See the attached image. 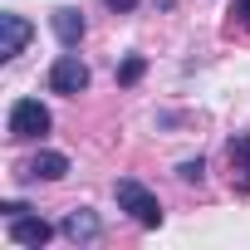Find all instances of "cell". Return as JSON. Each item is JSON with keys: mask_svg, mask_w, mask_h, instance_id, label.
Listing matches in <instances>:
<instances>
[{"mask_svg": "<svg viewBox=\"0 0 250 250\" xmlns=\"http://www.w3.org/2000/svg\"><path fill=\"white\" fill-rule=\"evenodd\" d=\"M113 196H118V211H128L138 226H162V201L143 187V182H133V177H123L118 187H113Z\"/></svg>", "mask_w": 250, "mask_h": 250, "instance_id": "cell-1", "label": "cell"}, {"mask_svg": "<svg viewBox=\"0 0 250 250\" xmlns=\"http://www.w3.org/2000/svg\"><path fill=\"white\" fill-rule=\"evenodd\" d=\"M44 133H49V108H44L40 98H20V103H10V138L30 143V138H44Z\"/></svg>", "mask_w": 250, "mask_h": 250, "instance_id": "cell-2", "label": "cell"}, {"mask_svg": "<svg viewBox=\"0 0 250 250\" xmlns=\"http://www.w3.org/2000/svg\"><path fill=\"white\" fill-rule=\"evenodd\" d=\"M49 88H54V93H64V98L83 93V88H88V64H83L79 54H59V59H54V69H49Z\"/></svg>", "mask_w": 250, "mask_h": 250, "instance_id": "cell-3", "label": "cell"}, {"mask_svg": "<svg viewBox=\"0 0 250 250\" xmlns=\"http://www.w3.org/2000/svg\"><path fill=\"white\" fill-rule=\"evenodd\" d=\"M30 35H35V25H30L25 15L5 10V15H0V59H15V54H25Z\"/></svg>", "mask_w": 250, "mask_h": 250, "instance_id": "cell-4", "label": "cell"}, {"mask_svg": "<svg viewBox=\"0 0 250 250\" xmlns=\"http://www.w3.org/2000/svg\"><path fill=\"white\" fill-rule=\"evenodd\" d=\"M226 162H230V187L250 196V133L226 143Z\"/></svg>", "mask_w": 250, "mask_h": 250, "instance_id": "cell-5", "label": "cell"}, {"mask_svg": "<svg viewBox=\"0 0 250 250\" xmlns=\"http://www.w3.org/2000/svg\"><path fill=\"white\" fill-rule=\"evenodd\" d=\"M49 25H54V35H59L64 49H74V44L83 40V10H74V5H59V10L49 15Z\"/></svg>", "mask_w": 250, "mask_h": 250, "instance_id": "cell-6", "label": "cell"}, {"mask_svg": "<svg viewBox=\"0 0 250 250\" xmlns=\"http://www.w3.org/2000/svg\"><path fill=\"white\" fill-rule=\"evenodd\" d=\"M49 235H54L49 221H40V216H10V240L15 245H44Z\"/></svg>", "mask_w": 250, "mask_h": 250, "instance_id": "cell-7", "label": "cell"}, {"mask_svg": "<svg viewBox=\"0 0 250 250\" xmlns=\"http://www.w3.org/2000/svg\"><path fill=\"white\" fill-rule=\"evenodd\" d=\"M20 177H44V182H59V177H69V157H64V152H40V157H30V162L20 167Z\"/></svg>", "mask_w": 250, "mask_h": 250, "instance_id": "cell-8", "label": "cell"}, {"mask_svg": "<svg viewBox=\"0 0 250 250\" xmlns=\"http://www.w3.org/2000/svg\"><path fill=\"white\" fill-rule=\"evenodd\" d=\"M59 230H64V235L79 245V240H98V230H103V226H98V216H93V211H69Z\"/></svg>", "mask_w": 250, "mask_h": 250, "instance_id": "cell-9", "label": "cell"}, {"mask_svg": "<svg viewBox=\"0 0 250 250\" xmlns=\"http://www.w3.org/2000/svg\"><path fill=\"white\" fill-rule=\"evenodd\" d=\"M143 79V59L133 54V59H123V69H118V83H138Z\"/></svg>", "mask_w": 250, "mask_h": 250, "instance_id": "cell-10", "label": "cell"}, {"mask_svg": "<svg viewBox=\"0 0 250 250\" xmlns=\"http://www.w3.org/2000/svg\"><path fill=\"white\" fill-rule=\"evenodd\" d=\"M177 177H182V182H201V177H206V162H201V157H196V162H182Z\"/></svg>", "mask_w": 250, "mask_h": 250, "instance_id": "cell-11", "label": "cell"}, {"mask_svg": "<svg viewBox=\"0 0 250 250\" xmlns=\"http://www.w3.org/2000/svg\"><path fill=\"white\" fill-rule=\"evenodd\" d=\"M230 15H235L240 30H250V0H235V10H230Z\"/></svg>", "mask_w": 250, "mask_h": 250, "instance_id": "cell-12", "label": "cell"}, {"mask_svg": "<svg viewBox=\"0 0 250 250\" xmlns=\"http://www.w3.org/2000/svg\"><path fill=\"white\" fill-rule=\"evenodd\" d=\"M0 211H5V221H10V216H25L30 206H25V201H5V206H0Z\"/></svg>", "mask_w": 250, "mask_h": 250, "instance_id": "cell-13", "label": "cell"}, {"mask_svg": "<svg viewBox=\"0 0 250 250\" xmlns=\"http://www.w3.org/2000/svg\"><path fill=\"white\" fill-rule=\"evenodd\" d=\"M103 5H108V10H118V15H123V10H138V0H103Z\"/></svg>", "mask_w": 250, "mask_h": 250, "instance_id": "cell-14", "label": "cell"}]
</instances>
